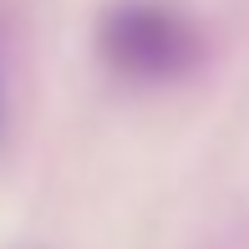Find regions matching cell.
Masks as SVG:
<instances>
[{
    "label": "cell",
    "instance_id": "obj_1",
    "mask_svg": "<svg viewBox=\"0 0 249 249\" xmlns=\"http://www.w3.org/2000/svg\"><path fill=\"white\" fill-rule=\"evenodd\" d=\"M203 31L173 5L122 0L97 20V56L132 87H173L203 66Z\"/></svg>",
    "mask_w": 249,
    "mask_h": 249
},
{
    "label": "cell",
    "instance_id": "obj_2",
    "mask_svg": "<svg viewBox=\"0 0 249 249\" xmlns=\"http://www.w3.org/2000/svg\"><path fill=\"white\" fill-rule=\"evenodd\" d=\"M0 117H5V92H0Z\"/></svg>",
    "mask_w": 249,
    "mask_h": 249
}]
</instances>
